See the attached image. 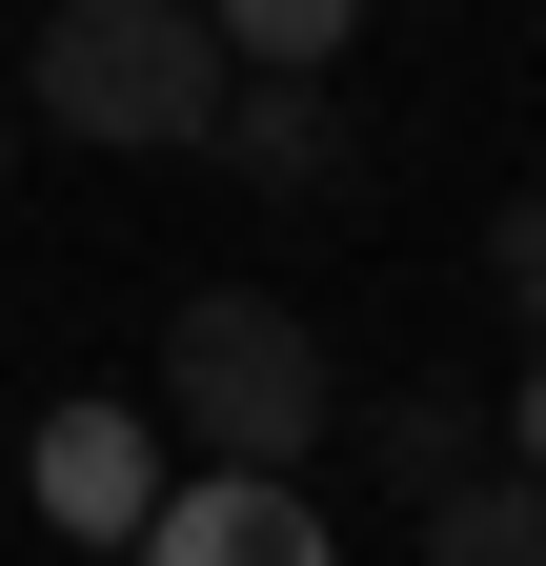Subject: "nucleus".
I'll list each match as a JSON object with an SVG mask.
<instances>
[{
  "label": "nucleus",
  "mask_w": 546,
  "mask_h": 566,
  "mask_svg": "<svg viewBox=\"0 0 546 566\" xmlns=\"http://www.w3.org/2000/svg\"><path fill=\"white\" fill-rule=\"evenodd\" d=\"M143 424H162L182 465H284V485H304V446L345 424V365H324L304 304L202 283V304H162V385H143Z\"/></svg>",
  "instance_id": "1"
},
{
  "label": "nucleus",
  "mask_w": 546,
  "mask_h": 566,
  "mask_svg": "<svg viewBox=\"0 0 546 566\" xmlns=\"http://www.w3.org/2000/svg\"><path fill=\"white\" fill-rule=\"evenodd\" d=\"M223 21L202 0H61L41 21V61H21V122H61V142H102V163H182L202 122H223Z\"/></svg>",
  "instance_id": "2"
},
{
  "label": "nucleus",
  "mask_w": 546,
  "mask_h": 566,
  "mask_svg": "<svg viewBox=\"0 0 546 566\" xmlns=\"http://www.w3.org/2000/svg\"><path fill=\"white\" fill-rule=\"evenodd\" d=\"M21 485H41V526L61 546H143V506H162V424L143 405H41V446H21Z\"/></svg>",
  "instance_id": "3"
},
{
  "label": "nucleus",
  "mask_w": 546,
  "mask_h": 566,
  "mask_svg": "<svg viewBox=\"0 0 546 566\" xmlns=\"http://www.w3.org/2000/svg\"><path fill=\"white\" fill-rule=\"evenodd\" d=\"M143 566H345V546H324V506L284 465H182L143 506Z\"/></svg>",
  "instance_id": "4"
},
{
  "label": "nucleus",
  "mask_w": 546,
  "mask_h": 566,
  "mask_svg": "<svg viewBox=\"0 0 546 566\" xmlns=\"http://www.w3.org/2000/svg\"><path fill=\"white\" fill-rule=\"evenodd\" d=\"M202 142H223L243 182H345V102H324V82H223Z\"/></svg>",
  "instance_id": "5"
},
{
  "label": "nucleus",
  "mask_w": 546,
  "mask_h": 566,
  "mask_svg": "<svg viewBox=\"0 0 546 566\" xmlns=\"http://www.w3.org/2000/svg\"><path fill=\"white\" fill-rule=\"evenodd\" d=\"M365 446L405 506H445V485H486V385H405V405H365Z\"/></svg>",
  "instance_id": "6"
},
{
  "label": "nucleus",
  "mask_w": 546,
  "mask_h": 566,
  "mask_svg": "<svg viewBox=\"0 0 546 566\" xmlns=\"http://www.w3.org/2000/svg\"><path fill=\"white\" fill-rule=\"evenodd\" d=\"M202 21H223V61H243V82H324V61L365 41V0H202Z\"/></svg>",
  "instance_id": "7"
},
{
  "label": "nucleus",
  "mask_w": 546,
  "mask_h": 566,
  "mask_svg": "<svg viewBox=\"0 0 546 566\" xmlns=\"http://www.w3.org/2000/svg\"><path fill=\"white\" fill-rule=\"evenodd\" d=\"M426 566H546V485H526V465L445 485V506H426Z\"/></svg>",
  "instance_id": "8"
},
{
  "label": "nucleus",
  "mask_w": 546,
  "mask_h": 566,
  "mask_svg": "<svg viewBox=\"0 0 546 566\" xmlns=\"http://www.w3.org/2000/svg\"><path fill=\"white\" fill-rule=\"evenodd\" d=\"M486 283H506V324L546 344V182H526V202H506V223H486Z\"/></svg>",
  "instance_id": "9"
},
{
  "label": "nucleus",
  "mask_w": 546,
  "mask_h": 566,
  "mask_svg": "<svg viewBox=\"0 0 546 566\" xmlns=\"http://www.w3.org/2000/svg\"><path fill=\"white\" fill-rule=\"evenodd\" d=\"M486 424H506V465H526V485H546V344H526V385H506V405H486Z\"/></svg>",
  "instance_id": "10"
},
{
  "label": "nucleus",
  "mask_w": 546,
  "mask_h": 566,
  "mask_svg": "<svg viewBox=\"0 0 546 566\" xmlns=\"http://www.w3.org/2000/svg\"><path fill=\"white\" fill-rule=\"evenodd\" d=\"M0 182H21V102H0Z\"/></svg>",
  "instance_id": "11"
}]
</instances>
